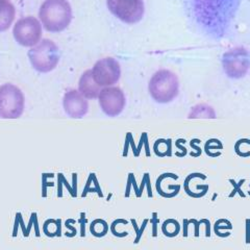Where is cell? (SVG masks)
Here are the masks:
<instances>
[{"instance_id":"6da1fadb","label":"cell","mask_w":250,"mask_h":250,"mask_svg":"<svg viewBox=\"0 0 250 250\" xmlns=\"http://www.w3.org/2000/svg\"><path fill=\"white\" fill-rule=\"evenodd\" d=\"M191 24L197 33L219 41L229 33L242 0H184Z\"/></svg>"},{"instance_id":"7a4b0ae2","label":"cell","mask_w":250,"mask_h":250,"mask_svg":"<svg viewBox=\"0 0 250 250\" xmlns=\"http://www.w3.org/2000/svg\"><path fill=\"white\" fill-rule=\"evenodd\" d=\"M39 17L46 30L61 33L72 20V9L67 0H46L42 4Z\"/></svg>"},{"instance_id":"3957f363","label":"cell","mask_w":250,"mask_h":250,"mask_svg":"<svg viewBox=\"0 0 250 250\" xmlns=\"http://www.w3.org/2000/svg\"><path fill=\"white\" fill-rule=\"evenodd\" d=\"M28 58L37 71L47 73L58 66L61 54L56 43L44 39L28 51Z\"/></svg>"},{"instance_id":"277c9868","label":"cell","mask_w":250,"mask_h":250,"mask_svg":"<svg viewBox=\"0 0 250 250\" xmlns=\"http://www.w3.org/2000/svg\"><path fill=\"white\" fill-rule=\"evenodd\" d=\"M25 98L23 92L13 83L0 85V118L17 119L24 112Z\"/></svg>"},{"instance_id":"5b68a950","label":"cell","mask_w":250,"mask_h":250,"mask_svg":"<svg viewBox=\"0 0 250 250\" xmlns=\"http://www.w3.org/2000/svg\"><path fill=\"white\" fill-rule=\"evenodd\" d=\"M151 97L160 104H167L173 100L178 93L176 76L167 70L156 72L149 83Z\"/></svg>"},{"instance_id":"8992f818","label":"cell","mask_w":250,"mask_h":250,"mask_svg":"<svg viewBox=\"0 0 250 250\" xmlns=\"http://www.w3.org/2000/svg\"><path fill=\"white\" fill-rule=\"evenodd\" d=\"M109 12L127 24H135L143 18V0H107Z\"/></svg>"},{"instance_id":"52a82bcc","label":"cell","mask_w":250,"mask_h":250,"mask_svg":"<svg viewBox=\"0 0 250 250\" xmlns=\"http://www.w3.org/2000/svg\"><path fill=\"white\" fill-rule=\"evenodd\" d=\"M14 38L18 44L25 47H33L41 40L42 26L35 17H25L17 21L14 26Z\"/></svg>"},{"instance_id":"ba28073f","label":"cell","mask_w":250,"mask_h":250,"mask_svg":"<svg viewBox=\"0 0 250 250\" xmlns=\"http://www.w3.org/2000/svg\"><path fill=\"white\" fill-rule=\"evenodd\" d=\"M93 78L100 87H111L118 83L121 76L119 62L113 58L99 60L92 69Z\"/></svg>"},{"instance_id":"9c48e42d","label":"cell","mask_w":250,"mask_h":250,"mask_svg":"<svg viewBox=\"0 0 250 250\" xmlns=\"http://www.w3.org/2000/svg\"><path fill=\"white\" fill-rule=\"evenodd\" d=\"M99 104L103 112L108 117H116L122 113L126 104L123 91L117 87H104L98 95Z\"/></svg>"},{"instance_id":"30bf717a","label":"cell","mask_w":250,"mask_h":250,"mask_svg":"<svg viewBox=\"0 0 250 250\" xmlns=\"http://www.w3.org/2000/svg\"><path fill=\"white\" fill-rule=\"evenodd\" d=\"M62 106L71 118H83L88 114L89 104L83 94L77 90L68 91L62 98Z\"/></svg>"},{"instance_id":"8fae6325","label":"cell","mask_w":250,"mask_h":250,"mask_svg":"<svg viewBox=\"0 0 250 250\" xmlns=\"http://www.w3.org/2000/svg\"><path fill=\"white\" fill-rule=\"evenodd\" d=\"M100 85L94 81L92 70L84 71L78 83V91L87 99H95L100 93Z\"/></svg>"},{"instance_id":"7c38bea8","label":"cell","mask_w":250,"mask_h":250,"mask_svg":"<svg viewBox=\"0 0 250 250\" xmlns=\"http://www.w3.org/2000/svg\"><path fill=\"white\" fill-rule=\"evenodd\" d=\"M15 14V7L9 0H0V33L11 27Z\"/></svg>"}]
</instances>
